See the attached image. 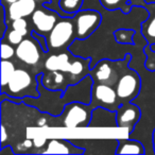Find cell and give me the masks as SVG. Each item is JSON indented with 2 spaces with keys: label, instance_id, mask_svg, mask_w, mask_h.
<instances>
[{
  "label": "cell",
  "instance_id": "277c9868",
  "mask_svg": "<svg viewBox=\"0 0 155 155\" xmlns=\"http://www.w3.org/2000/svg\"><path fill=\"white\" fill-rule=\"evenodd\" d=\"M50 50H65L77 39L72 17H61L54 28L47 35Z\"/></svg>",
  "mask_w": 155,
  "mask_h": 155
},
{
  "label": "cell",
  "instance_id": "4316f807",
  "mask_svg": "<svg viewBox=\"0 0 155 155\" xmlns=\"http://www.w3.org/2000/svg\"><path fill=\"white\" fill-rule=\"evenodd\" d=\"M31 36L34 37V38L36 39L37 41H38V44L41 45V49L44 50V52H45V53H48V52H49L48 39H47V36H46V35L41 34V33L36 32L35 30H32V31H31Z\"/></svg>",
  "mask_w": 155,
  "mask_h": 155
},
{
  "label": "cell",
  "instance_id": "f1b7e54d",
  "mask_svg": "<svg viewBox=\"0 0 155 155\" xmlns=\"http://www.w3.org/2000/svg\"><path fill=\"white\" fill-rule=\"evenodd\" d=\"M48 139H46V138L44 137H36L33 139V142H34V146L36 147V148H41V147H45L46 143H47Z\"/></svg>",
  "mask_w": 155,
  "mask_h": 155
},
{
  "label": "cell",
  "instance_id": "7402d4cb",
  "mask_svg": "<svg viewBox=\"0 0 155 155\" xmlns=\"http://www.w3.org/2000/svg\"><path fill=\"white\" fill-rule=\"evenodd\" d=\"M146 61H144V67L150 72H155V50L152 48V46L147 44L143 48Z\"/></svg>",
  "mask_w": 155,
  "mask_h": 155
},
{
  "label": "cell",
  "instance_id": "484cf974",
  "mask_svg": "<svg viewBox=\"0 0 155 155\" xmlns=\"http://www.w3.org/2000/svg\"><path fill=\"white\" fill-rule=\"evenodd\" d=\"M45 7H47L48 9H51L53 11H55L56 13H58L61 15V17H73L74 15H71V14H68L66 12H64L60 7V0H49L48 2L44 3Z\"/></svg>",
  "mask_w": 155,
  "mask_h": 155
},
{
  "label": "cell",
  "instance_id": "9c48e42d",
  "mask_svg": "<svg viewBox=\"0 0 155 155\" xmlns=\"http://www.w3.org/2000/svg\"><path fill=\"white\" fill-rule=\"evenodd\" d=\"M61 18V15L51 9H48L44 5H39L31 15V21L36 32L47 36L49 32L54 28L56 22Z\"/></svg>",
  "mask_w": 155,
  "mask_h": 155
},
{
  "label": "cell",
  "instance_id": "5b68a950",
  "mask_svg": "<svg viewBox=\"0 0 155 155\" xmlns=\"http://www.w3.org/2000/svg\"><path fill=\"white\" fill-rule=\"evenodd\" d=\"M78 41H84L96 32L102 21V15L96 10H80L72 17Z\"/></svg>",
  "mask_w": 155,
  "mask_h": 155
},
{
  "label": "cell",
  "instance_id": "8992f818",
  "mask_svg": "<svg viewBox=\"0 0 155 155\" xmlns=\"http://www.w3.org/2000/svg\"><path fill=\"white\" fill-rule=\"evenodd\" d=\"M140 88H141V80L139 74L127 66L115 86L121 103L132 102L135 100L139 95Z\"/></svg>",
  "mask_w": 155,
  "mask_h": 155
},
{
  "label": "cell",
  "instance_id": "8fae6325",
  "mask_svg": "<svg viewBox=\"0 0 155 155\" xmlns=\"http://www.w3.org/2000/svg\"><path fill=\"white\" fill-rule=\"evenodd\" d=\"M46 149L41 151L43 154H84L83 148L75 146L70 139L53 138L48 139Z\"/></svg>",
  "mask_w": 155,
  "mask_h": 155
},
{
  "label": "cell",
  "instance_id": "cb8c5ba5",
  "mask_svg": "<svg viewBox=\"0 0 155 155\" xmlns=\"http://www.w3.org/2000/svg\"><path fill=\"white\" fill-rule=\"evenodd\" d=\"M5 38H7L8 43H10L13 46H18L22 41H24L25 36L20 32H18L17 30L12 28L10 31H8L7 34H5ZM3 38V39H5Z\"/></svg>",
  "mask_w": 155,
  "mask_h": 155
},
{
  "label": "cell",
  "instance_id": "7c38bea8",
  "mask_svg": "<svg viewBox=\"0 0 155 155\" xmlns=\"http://www.w3.org/2000/svg\"><path fill=\"white\" fill-rule=\"evenodd\" d=\"M88 127H118L117 112L104 107L93 108Z\"/></svg>",
  "mask_w": 155,
  "mask_h": 155
},
{
  "label": "cell",
  "instance_id": "e0dca14e",
  "mask_svg": "<svg viewBox=\"0 0 155 155\" xmlns=\"http://www.w3.org/2000/svg\"><path fill=\"white\" fill-rule=\"evenodd\" d=\"M144 9L149 11V17L141 24V34L147 44L153 46L155 45V3L147 5Z\"/></svg>",
  "mask_w": 155,
  "mask_h": 155
},
{
  "label": "cell",
  "instance_id": "5bb4252c",
  "mask_svg": "<svg viewBox=\"0 0 155 155\" xmlns=\"http://www.w3.org/2000/svg\"><path fill=\"white\" fill-rule=\"evenodd\" d=\"M37 2L35 0H18L9 5V18L11 20L17 18H27L36 10Z\"/></svg>",
  "mask_w": 155,
  "mask_h": 155
},
{
  "label": "cell",
  "instance_id": "4fadbf2b",
  "mask_svg": "<svg viewBox=\"0 0 155 155\" xmlns=\"http://www.w3.org/2000/svg\"><path fill=\"white\" fill-rule=\"evenodd\" d=\"M37 77L41 79L44 87L49 91H65L69 86L66 82L65 72L61 70H46L45 72H39Z\"/></svg>",
  "mask_w": 155,
  "mask_h": 155
},
{
  "label": "cell",
  "instance_id": "6da1fadb",
  "mask_svg": "<svg viewBox=\"0 0 155 155\" xmlns=\"http://www.w3.org/2000/svg\"><path fill=\"white\" fill-rule=\"evenodd\" d=\"M1 93L17 98H38L41 96L38 91L37 74L33 77L26 69H16L5 86L1 87Z\"/></svg>",
  "mask_w": 155,
  "mask_h": 155
},
{
  "label": "cell",
  "instance_id": "d6a6232c",
  "mask_svg": "<svg viewBox=\"0 0 155 155\" xmlns=\"http://www.w3.org/2000/svg\"><path fill=\"white\" fill-rule=\"evenodd\" d=\"M37 3H39V5H44V3H46V2H48L49 0H35Z\"/></svg>",
  "mask_w": 155,
  "mask_h": 155
},
{
  "label": "cell",
  "instance_id": "e575fe53",
  "mask_svg": "<svg viewBox=\"0 0 155 155\" xmlns=\"http://www.w3.org/2000/svg\"><path fill=\"white\" fill-rule=\"evenodd\" d=\"M147 2V5H150V3H155V0H144Z\"/></svg>",
  "mask_w": 155,
  "mask_h": 155
},
{
  "label": "cell",
  "instance_id": "ac0fdd59",
  "mask_svg": "<svg viewBox=\"0 0 155 155\" xmlns=\"http://www.w3.org/2000/svg\"><path fill=\"white\" fill-rule=\"evenodd\" d=\"M118 147H117L116 154H136L142 155L146 153L143 144L136 139H118Z\"/></svg>",
  "mask_w": 155,
  "mask_h": 155
},
{
  "label": "cell",
  "instance_id": "44dd1931",
  "mask_svg": "<svg viewBox=\"0 0 155 155\" xmlns=\"http://www.w3.org/2000/svg\"><path fill=\"white\" fill-rule=\"evenodd\" d=\"M84 0H60V7L64 12L74 15L82 10Z\"/></svg>",
  "mask_w": 155,
  "mask_h": 155
},
{
  "label": "cell",
  "instance_id": "83f0119b",
  "mask_svg": "<svg viewBox=\"0 0 155 155\" xmlns=\"http://www.w3.org/2000/svg\"><path fill=\"white\" fill-rule=\"evenodd\" d=\"M0 97H1V102H5V99H7L8 101L12 102V103H14V104H22L24 103V99H22V98L13 97V96H10L5 93H1V96H0Z\"/></svg>",
  "mask_w": 155,
  "mask_h": 155
},
{
  "label": "cell",
  "instance_id": "1f68e13d",
  "mask_svg": "<svg viewBox=\"0 0 155 155\" xmlns=\"http://www.w3.org/2000/svg\"><path fill=\"white\" fill-rule=\"evenodd\" d=\"M16 1H18V0H2V3L7 2L8 5H12V3L16 2Z\"/></svg>",
  "mask_w": 155,
  "mask_h": 155
},
{
  "label": "cell",
  "instance_id": "9a60e30c",
  "mask_svg": "<svg viewBox=\"0 0 155 155\" xmlns=\"http://www.w3.org/2000/svg\"><path fill=\"white\" fill-rule=\"evenodd\" d=\"M72 56L69 52H61V53L51 54L46 58L44 67L46 70H61L67 73L73 61Z\"/></svg>",
  "mask_w": 155,
  "mask_h": 155
},
{
  "label": "cell",
  "instance_id": "2e32d148",
  "mask_svg": "<svg viewBox=\"0 0 155 155\" xmlns=\"http://www.w3.org/2000/svg\"><path fill=\"white\" fill-rule=\"evenodd\" d=\"M101 5L107 11H121L123 14H129L133 11L134 7L146 8L144 0H99Z\"/></svg>",
  "mask_w": 155,
  "mask_h": 155
},
{
  "label": "cell",
  "instance_id": "836d02e7",
  "mask_svg": "<svg viewBox=\"0 0 155 155\" xmlns=\"http://www.w3.org/2000/svg\"><path fill=\"white\" fill-rule=\"evenodd\" d=\"M153 147H154V153H155V129L153 131Z\"/></svg>",
  "mask_w": 155,
  "mask_h": 155
},
{
  "label": "cell",
  "instance_id": "30bf717a",
  "mask_svg": "<svg viewBox=\"0 0 155 155\" xmlns=\"http://www.w3.org/2000/svg\"><path fill=\"white\" fill-rule=\"evenodd\" d=\"M116 112L118 127L127 129V133L131 135L135 125L137 124L141 117L140 108L133 102H124L119 106Z\"/></svg>",
  "mask_w": 155,
  "mask_h": 155
},
{
  "label": "cell",
  "instance_id": "52a82bcc",
  "mask_svg": "<svg viewBox=\"0 0 155 155\" xmlns=\"http://www.w3.org/2000/svg\"><path fill=\"white\" fill-rule=\"evenodd\" d=\"M121 104L122 103L114 86L94 82L91 88V107H104L110 110H117Z\"/></svg>",
  "mask_w": 155,
  "mask_h": 155
},
{
  "label": "cell",
  "instance_id": "7a4b0ae2",
  "mask_svg": "<svg viewBox=\"0 0 155 155\" xmlns=\"http://www.w3.org/2000/svg\"><path fill=\"white\" fill-rule=\"evenodd\" d=\"M93 107L91 104L83 102H71L64 107L60 116H51L50 120L56 121V127H63L67 129H77V127H88L91 119Z\"/></svg>",
  "mask_w": 155,
  "mask_h": 155
},
{
  "label": "cell",
  "instance_id": "ba28073f",
  "mask_svg": "<svg viewBox=\"0 0 155 155\" xmlns=\"http://www.w3.org/2000/svg\"><path fill=\"white\" fill-rule=\"evenodd\" d=\"M41 53L45 52L38 41L31 35L25 37L24 41L16 46V58L28 66H36L41 60Z\"/></svg>",
  "mask_w": 155,
  "mask_h": 155
},
{
  "label": "cell",
  "instance_id": "4dcf8cb0",
  "mask_svg": "<svg viewBox=\"0 0 155 155\" xmlns=\"http://www.w3.org/2000/svg\"><path fill=\"white\" fill-rule=\"evenodd\" d=\"M7 153H9L10 155L15 154L11 146H5V147H2V148H1V150H0V154H1V155H5Z\"/></svg>",
  "mask_w": 155,
  "mask_h": 155
},
{
  "label": "cell",
  "instance_id": "603a6c76",
  "mask_svg": "<svg viewBox=\"0 0 155 155\" xmlns=\"http://www.w3.org/2000/svg\"><path fill=\"white\" fill-rule=\"evenodd\" d=\"M12 28L17 30L18 32H20L25 37L31 35V31L29 28V24L25 18H17V19L12 20Z\"/></svg>",
  "mask_w": 155,
  "mask_h": 155
},
{
  "label": "cell",
  "instance_id": "ffe728a7",
  "mask_svg": "<svg viewBox=\"0 0 155 155\" xmlns=\"http://www.w3.org/2000/svg\"><path fill=\"white\" fill-rule=\"evenodd\" d=\"M15 70L16 67L13 62L10 60H1V87L9 83Z\"/></svg>",
  "mask_w": 155,
  "mask_h": 155
},
{
  "label": "cell",
  "instance_id": "d6986e66",
  "mask_svg": "<svg viewBox=\"0 0 155 155\" xmlns=\"http://www.w3.org/2000/svg\"><path fill=\"white\" fill-rule=\"evenodd\" d=\"M135 31L133 29H118L114 32V37L118 44L134 45Z\"/></svg>",
  "mask_w": 155,
  "mask_h": 155
},
{
  "label": "cell",
  "instance_id": "d4e9b609",
  "mask_svg": "<svg viewBox=\"0 0 155 155\" xmlns=\"http://www.w3.org/2000/svg\"><path fill=\"white\" fill-rule=\"evenodd\" d=\"M15 52L16 48H14L13 45L2 41V43H1V53H0L1 60H11L15 55Z\"/></svg>",
  "mask_w": 155,
  "mask_h": 155
},
{
  "label": "cell",
  "instance_id": "3957f363",
  "mask_svg": "<svg viewBox=\"0 0 155 155\" xmlns=\"http://www.w3.org/2000/svg\"><path fill=\"white\" fill-rule=\"evenodd\" d=\"M130 61V54H127L122 61L102 60L91 68L89 74L91 75L95 83H102L115 87L120 75L129 66Z\"/></svg>",
  "mask_w": 155,
  "mask_h": 155
},
{
  "label": "cell",
  "instance_id": "f546056e",
  "mask_svg": "<svg viewBox=\"0 0 155 155\" xmlns=\"http://www.w3.org/2000/svg\"><path fill=\"white\" fill-rule=\"evenodd\" d=\"M8 139V133H7V130H5V127L3 124V122L1 123V148L5 147V140Z\"/></svg>",
  "mask_w": 155,
  "mask_h": 155
}]
</instances>
